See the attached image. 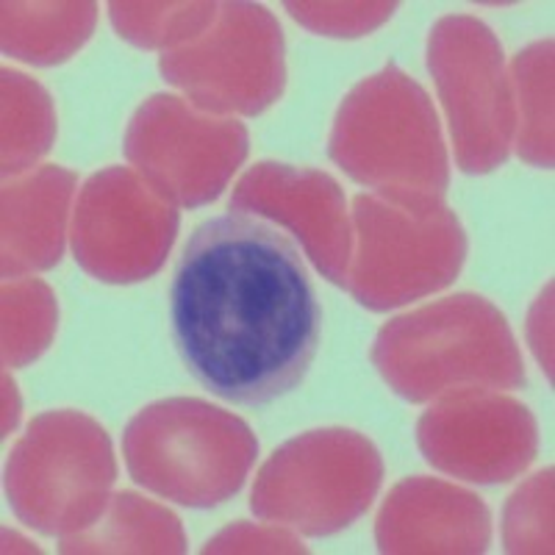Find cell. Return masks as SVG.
<instances>
[{
	"label": "cell",
	"mask_w": 555,
	"mask_h": 555,
	"mask_svg": "<svg viewBox=\"0 0 555 555\" xmlns=\"http://www.w3.org/2000/svg\"><path fill=\"white\" fill-rule=\"evenodd\" d=\"M220 3H108V20L120 39L142 51L170 53L211 28Z\"/></svg>",
	"instance_id": "obj_21"
},
{
	"label": "cell",
	"mask_w": 555,
	"mask_h": 555,
	"mask_svg": "<svg viewBox=\"0 0 555 555\" xmlns=\"http://www.w3.org/2000/svg\"><path fill=\"white\" fill-rule=\"evenodd\" d=\"M353 259L345 289L370 311L400 309L448 289L469 242L444 195L375 190L353 197Z\"/></svg>",
	"instance_id": "obj_3"
},
{
	"label": "cell",
	"mask_w": 555,
	"mask_h": 555,
	"mask_svg": "<svg viewBox=\"0 0 555 555\" xmlns=\"http://www.w3.org/2000/svg\"><path fill=\"white\" fill-rule=\"evenodd\" d=\"M380 553H486L492 544L489 505L469 489L439 478L400 480L375 519Z\"/></svg>",
	"instance_id": "obj_14"
},
{
	"label": "cell",
	"mask_w": 555,
	"mask_h": 555,
	"mask_svg": "<svg viewBox=\"0 0 555 555\" xmlns=\"http://www.w3.org/2000/svg\"><path fill=\"white\" fill-rule=\"evenodd\" d=\"M505 553H553V469L525 480L503 508Z\"/></svg>",
	"instance_id": "obj_22"
},
{
	"label": "cell",
	"mask_w": 555,
	"mask_h": 555,
	"mask_svg": "<svg viewBox=\"0 0 555 555\" xmlns=\"http://www.w3.org/2000/svg\"><path fill=\"white\" fill-rule=\"evenodd\" d=\"M178 203L131 167L95 172L78 192L69 245L78 267L103 284H139L165 267L178 236Z\"/></svg>",
	"instance_id": "obj_11"
},
{
	"label": "cell",
	"mask_w": 555,
	"mask_h": 555,
	"mask_svg": "<svg viewBox=\"0 0 555 555\" xmlns=\"http://www.w3.org/2000/svg\"><path fill=\"white\" fill-rule=\"evenodd\" d=\"M428 69L448 114L455 165L486 176L508 162L517 106L500 39L483 20L448 14L430 28Z\"/></svg>",
	"instance_id": "obj_8"
},
{
	"label": "cell",
	"mask_w": 555,
	"mask_h": 555,
	"mask_svg": "<svg viewBox=\"0 0 555 555\" xmlns=\"http://www.w3.org/2000/svg\"><path fill=\"white\" fill-rule=\"evenodd\" d=\"M550 295H553V286H547L539 304L533 306L528 320V339L533 353H537L539 364L547 373V378H553V359H550V345H553V336H550V311H553V304H550Z\"/></svg>",
	"instance_id": "obj_25"
},
{
	"label": "cell",
	"mask_w": 555,
	"mask_h": 555,
	"mask_svg": "<svg viewBox=\"0 0 555 555\" xmlns=\"http://www.w3.org/2000/svg\"><path fill=\"white\" fill-rule=\"evenodd\" d=\"M56 295L39 278L3 281V366H28L56 336Z\"/></svg>",
	"instance_id": "obj_20"
},
{
	"label": "cell",
	"mask_w": 555,
	"mask_h": 555,
	"mask_svg": "<svg viewBox=\"0 0 555 555\" xmlns=\"http://www.w3.org/2000/svg\"><path fill=\"white\" fill-rule=\"evenodd\" d=\"M416 444L430 467L450 478L508 483L537 459V416L494 389L448 391L420 416Z\"/></svg>",
	"instance_id": "obj_12"
},
{
	"label": "cell",
	"mask_w": 555,
	"mask_h": 555,
	"mask_svg": "<svg viewBox=\"0 0 555 555\" xmlns=\"http://www.w3.org/2000/svg\"><path fill=\"white\" fill-rule=\"evenodd\" d=\"M170 328L192 378L234 405H267L304 384L322 306L300 247L261 217L195 228L170 286Z\"/></svg>",
	"instance_id": "obj_1"
},
{
	"label": "cell",
	"mask_w": 555,
	"mask_h": 555,
	"mask_svg": "<svg viewBox=\"0 0 555 555\" xmlns=\"http://www.w3.org/2000/svg\"><path fill=\"white\" fill-rule=\"evenodd\" d=\"M286 12L311 34L356 39L378 31L398 3H286Z\"/></svg>",
	"instance_id": "obj_23"
},
{
	"label": "cell",
	"mask_w": 555,
	"mask_h": 555,
	"mask_svg": "<svg viewBox=\"0 0 555 555\" xmlns=\"http://www.w3.org/2000/svg\"><path fill=\"white\" fill-rule=\"evenodd\" d=\"M328 156L356 183L373 190L444 195L450 156L434 101L398 64L356 83L341 101Z\"/></svg>",
	"instance_id": "obj_5"
},
{
	"label": "cell",
	"mask_w": 555,
	"mask_h": 555,
	"mask_svg": "<svg viewBox=\"0 0 555 555\" xmlns=\"http://www.w3.org/2000/svg\"><path fill=\"white\" fill-rule=\"evenodd\" d=\"M117 480L112 439L95 416L62 409L34 416L7 461L14 517L42 537H69L106 508Z\"/></svg>",
	"instance_id": "obj_6"
},
{
	"label": "cell",
	"mask_w": 555,
	"mask_h": 555,
	"mask_svg": "<svg viewBox=\"0 0 555 555\" xmlns=\"http://www.w3.org/2000/svg\"><path fill=\"white\" fill-rule=\"evenodd\" d=\"M375 370L405 403L459 389H519L525 366L508 320L486 297L461 292L389 320L370 350Z\"/></svg>",
	"instance_id": "obj_2"
},
{
	"label": "cell",
	"mask_w": 555,
	"mask_h": 555,
	"mask_svg": "<svg viewBox=\"0 0 555 555\" xmlns=\"http://www.w3.org/2000/svg\"><path fill=\"white\" fill-rule=\"evenodd\" d=\"M517 106L514 147L525 165L553 170V39H539L508 67Z\"/></svg>",
	"instance_id": "obj_18"
},
{
	"label": "cell",
	"mask_w": 555,
	"mask_h": 555,
	"mask_svg": "<svg viewBox=\"0 0 555 555\" xmlns=\"http://www.w3.org/2000/svg\"><path fill=\"white\" fill-rule=\"evenodd\" d=\"M76 172L56 165L9 178L3 186V236H0V267L7 281L28 272L51 270L62 261L69 203L76 195Z\"/></svg>",
	"instance_id": "obj_15"
},
{
	"label": "cell",
	"mask_w": 555,
	"mask_h": 555,
	"mask_svg": "<svg viewBox=\"0 0 555 555\" xmlns=\"http://www.w3.org/2000/svg\"><path fill=\"white\" fill-rule=\"evenodd\" d=\"M59 550L73 553H186V533L170 508L117 492L108 498L101 517L89 528L59 539Z\"/></svg>",
	"instance_id": "obj_16"
},
{
	"label": "cell",
	"mask_w": 555,
	"mask_h": 555,
	"mask_svg": "<svg viewBox=\"0 0 555 555\" xmlns=\"http://www.w3.org/2000/svg\"><path fill=\"white\" fill-rule=\"evenodd\" d=\"M3 398H7V403H3V436H9L20 423L17 386H14V380H9V373L3 375Z\"/></svg>",
	"instance_id": "obj_26"
},
{
	"label": "cell",
	"mask_w": 555,
	"mask_h": 555,
	"mask_svg": "<svg viewBox=\"0 0 555 555\" xmlns=\"http://www.w3.org/2000/svg\"><path fill=\"white\" fill-rule=\"evenodd\" d=\"M384 459L364 434L347 428L306 430L261 464L250 512L304 537H334L378 498Z\"/></svg>",
	"instance_id": "obj_7"
},
{
	"label": "cell",
	"mask_w": 555,
	"mask_h": 555,
	"mask_svg": "<svg viewBox=\"0 0 555 555\" xmlns=\"http://www.w3.org/2000/svg\"><path fill=\"white\" fill-rule=\"evenodd\" d=\"M231 211L284 225L325 281L341 289L347 286L353 222L345 190L328 172L259 162L234 186Z\"/></svg>",
	"instance_id": "obj_13"
},
{
	"label": "cell",
	"mask_w": 555,
	"mask_h": 555,
	"mask_svg": "<svg viewBox=\"0 0 555 555\" xmlns=\"http://www.w3.org/2000/svg\"><path fill=\"white\" fill-rule=\"evenodd\" d=\"M158 69L197 112L256 117L284 95V31L261 3H220L211 28L162 53Z\"/></svg>",
	"instance_id": "obj_9"
},
{
	"label": "cell",
	"mask_w": 555,
	"mask_h": 555,
	"mask_svg": "<svg viewBox=\"0 0 555 555\" xmlns=\"http://www.w3.org/2000/svg\"><path fill=\"white\" fill-rule=\"evenodd\" d=\"M203 553H306V544L278 525L240 522L208 539Z\"/></svg>",
	"instance_id": "obj_24"
},
{
	"label": "cell",
	"mask_w": 555,
	"mask_h": 555,
	"mask_svg": "<svg viewBox=\"0 0 555 555\" xmlns=\"http://www.w3.org/2000/svg\"><path fill=\"white\" fill-rule=\"evenodd\" d=\"M250 133L234 117L197 112L178 95H153L133 112L122 153L139 176L183 208L215 203L245 165Z\"/></svg>",
	"instance_id": "obj_10"
},
{
	"label": "cell",
	"mask_w": 555,
	"mask_h": 555,
	"mask_svg": "<svg viewBox=\"0 0 555 555\" xmlns=\"http://www.w3.org/2000/svg\"><path fill=\"white\" fill-rule=\"evenodd\" d=\"M128 475L186 508H215L250 475L259 442L245 420L201 398H167L131 416L122 434Z\"/></svg>",
	"instance_id": "obj_4"
},
{
	"label": "cell",
	"mask_w": 555,
	"mask_h": 555,
	"mask_svg": "<svg viewBox=\"0 0 555 555\" xmlns=\"http://www.w3.org/2000/svg\"><path fill=\"white\" fill-rule=\"evenodd\" d=\"M3 176H26L56 139V108L42 83L3 69Z\"/></svg>",
	"instance_id": "obj_19"
},
{
	"label": "cell",
	"mask_w": 555,
	"mask_h": 555,
	"mask_svg": "<svg viewBox=\"0 0 555 555\" xmlns=\"http://www.w3.org/2000/svg\"><path fill=\"white\" fill-rule=\"evenodd\" d=\"M3 53L34 67L76 56L98 23L95 3H3Z\"/></svg>",
	"instance_id": "obj_17"
}]
</instances>
